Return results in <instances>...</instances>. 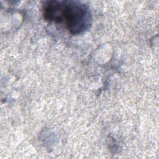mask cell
Returning a JSON list of instances; mask_svg holds the SVG:
<instances>
[{"label": "cell", "mask_w": 159, "mask_h": 159, "mask_svg": "<svg viewBox=\"0 0 159 159\" xmlns=\"http://www.w3.org/2000/svg\"><path fill=\"white\" fill-rule=\"evenodd\" d=\"M61 20L71 34L78 35L89 29L92 16L87 5L76 1H62Z\"/></svg>", "instance_id": "6da1fadb"}]
</instances>
